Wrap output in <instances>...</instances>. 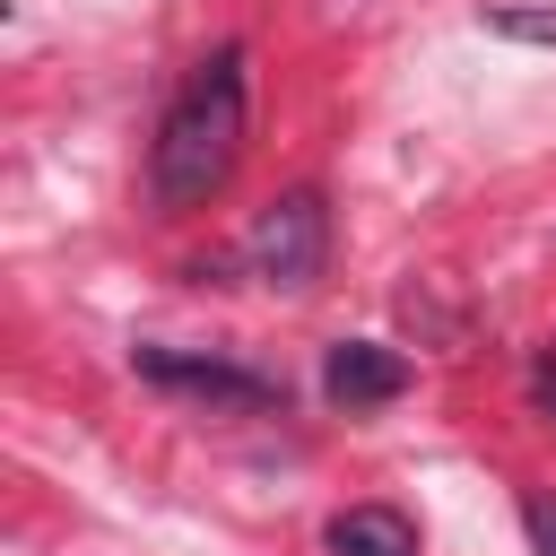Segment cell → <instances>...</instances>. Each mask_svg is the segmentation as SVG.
I'll return each instance as SVG.
<instances>
[{"mask_svg": "<svg viewBox=\"0 0 556 556\" xmlns=\"http://www.w3.org/2000/svg\"><path fill=\"white\" fill-rule=\"evenodd\" d=\"M321 391H330V408L365 417V408H382V400L408 391V356L382 348V339H330L321 348Z\"/></svg>", "mask_w": 556, "mask_h": 556, "instance_id": "277c9868", "label": "cell"}, {"mask_svg": "<svg viewBox=\"0 0 556 556\" xmlns=\"http://www.w3.org/2000/svg\"><path fill=\"white\" fill-rule=\"evenodd\" d=\"M486 35H513V43H556V9H486Z\"/></svg>", "mask_w": 556, "mask_h": 556, "instance_id": "8992f818", "label": "cell"}, {"mask_svg": "<svg viewBox=\"0 0 556 556\" xmlns=\"http://www.w3.org/2000/svg\"><path fill=\"white\" fill-rule=\"evenodd\" d=\"M243 261H252V278L304 295V287L321 278V261H330V208H321V191H278V200L252 217Z\"/></svg>", "mask_w": 556, "mask_h": 556, "instance_id": "3957f363", "label": "cell"}, {"mask_svg": "<svg viewBox=\"0 0 556 556\" xmlns=\"http://www.w3.org/2000/svg\"><path fill=\"white\" fill-rule=\"evenodd\" d=\"M530 382H539V400H547V408H556V348H547V356H539V374H530Z\"/></svg>", "mask_w": 556, "mask_h": 556, "instance_id": "ba28073f", "label": "cell"}, {"mask_svg": "<svg viewBox=\"0 0 556 556\" xmlns=\"http://www.w3.org/2000/svg\"><path fill=\"white\" fill-rule=\"evenodd\" d=\"M330 556H417V521L400 504H348L330 513Z\"/></svg>", "mask_w": 556, "mask_h": 556, "instance_id": "5b68a950", "label": "cell"}, {"mask_svg": "<svg viewBox=\"0 0 556 556\" xmlns=\"http://www.w3.org/2000/svg\"><path fill=\"white\" fill-rule=\"evenodd\" d=\"M130 365H139V382H156V391H182V400H208V408H243V417H287V382L261 374V365L200 356V348H156V339H139Z\"/></svg>", "mask_w": 556, "mask_h": 556, "instance_id": "7a4b0ae2", "label": "cell"}, {"mask_svg": "<svg viewBox=\"0 0 556 556\" xmlns=\"http://www.w3.org/2000/svg\"><path fill=\"white\" fill-rule=\"evenodd\" d=\"M521 530H530V547H539V556H556V495H547V486H530V495H521Z\"/></svg>", "mask_w": 556, "mask_h": 556, "instance_id": "52a82bcc", "label": "cell"}, {"mask_svg": "<svg viewBox=\"0 0 556 556\" xmlns=\"http://www.w3.org/2000/svg\"><path fill=\"white\" fill-rule=\"evenodd\" d=\"M243 70H252L243 43H217V52L174 87V104H165V122H156V148H148V191H156L165 217L208 208V200L226 191V174H235V156H243V122H252V78H243Z\"/></svg>", "mask_w": 556, "mask_h": 556, "instance_id": "6da1fadb", "label": "cell"}]
</instances>
